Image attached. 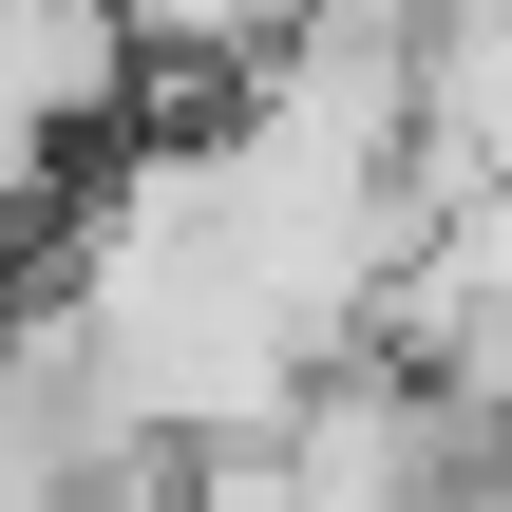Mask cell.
<instances>
[{
    "label": "cell",
    "instance_id": "6da1fadb",
    "mask_svg": "<svg viewBox=\"0 0 512 512\" xmlns=\"http://www.w3.org/2000/svg\"><path fill=\"white\" fill-rule=\"evenodd\" d=\"M285 38H304V0H114V57L133 76H247Z\"/></svg>",
    "mask_w": 512,
    "mask_h": 512
},
{
    "label": "cell",
    "instance_id": "7a4b0ae2",
    "mask_svg": "<svg viewBox=\"0 0 512 512\" xmlns=\"http://www.w3.org/2000/svg\"><path fill=\"white\" fill-rule=\"evenodd\" d=\"M57 171H76V152H57V133H38V114H0V247H19V209H38V190H57Z\"/></svg>",
    "mask_w": 512,
    "mask_h": 512
}]
</instances>
